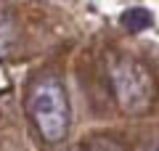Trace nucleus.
<instances>
[{
  "instance_id": "f257e3e1",
  "label": "nucleus",
  "mask_w": 159,
  "mask_h": 151,
  "mask_svg": "<svg viewBox=\"0 0 159 151\" xmlns=\"http://www.w3.org/2000/svg\"><path fill=\"white\" fill-rule=\"evenodd\" d=\"M27 112L34 130L45 143L66 140L69 127H72V106H69V95L58 77L43 74L34 80L27 95Z\"/></svg>"
},
{
  "instance_id": "f03ea898",
  "label": "nucleus",
  "mask_w": 159,
  "mask_h": 151,
  "mask_svg": "<svg viewBox=\"0 0 159 151\" xmlns=\"http://www.w3.org/2000/svg\"><path fill=\"white\" fill-rule=\"evenodd\" d=\"M109 85L117 106L127 117H141L157 98V82L143 61L130 53H119L109 64Z\"/></svg>"
},
{
  "instance_id": "7ed1b4c3",
  "label": "nucleus",
  "mask_w": 159,
  "mask_h": 151,
  "mask_svg": "<svg viewBox=\"0 0 159 151\" xmlns=\"http://www.w3.org/2000/svg\"><path fill=\"white\" fill-rule=\"evenodd\" d=\"M122 24H125L130 32H143L146 27H151V13L146 8H130V11L122 16Z\"/></svg>"
},
{
  "instance_id": "20e7f679",
  "label": "nucleus",
  "mask_w": 159,
  "mask_h": 151,
  "mask_svg": "<svg viewBox=\"0 0 159 151\" xmlns=\"http://www.w3.org/2000/svg\"><path fill=\"white\" fill-rule=\"evenodd\" d=\"M69 151H122V149H119V143H114V140H109V138H93V140H88V143L72 146Z\"/></svg>"
},
{
  "instance_id": "39448f33",
  "label": "nucleus",
  "mask_w": 159,
  "mask_h": 151,
  "mask_svg": "<svg viewBox=\"0 0 159 151\" xmlns=\"http://www.w3.org/2000/svg\"><path fill=\"white\" fill-rule=\"evenodd\" d=\"M11 43H13V27H11V21H8L6 11H0V56L8 53Z\"/></svg>"
},
{
  "instance_id": "423d86ee",
  "label": "nucleus",
  "mask_w": 159,
  "mask_h": 151,
  "mask_svg": "<svg viewBox=\"0 0 159 151\" xmlns=\"http://www.w3.org/2000/svg\"><path fill=\"white\" fill-rule=\"evenodd\" d=\"M148 151H159V143H154V146H151V149H148Z\"/></svg>"
}]
</instances>
